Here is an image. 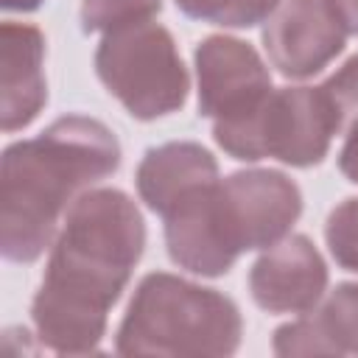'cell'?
<instances>
[{
  "mask_svg": "<svg viewBox=\"0 0 358 358\" xmlns=\"http://www.w3.org/2000/svg\"><path fill=\"white\" fill-rule=\"evenodd\" d=\"M302 213L299 187L280 171H238L185 196L165 215V246L179 268L221 277L241 252L288 235Z\"/></svg>",
  "mask_w": 358,
  "mask_h": 358,
  "instance_id": "obj_3",
  "label": "cell"
},
{
  "mask_svg": "<svg viewBox=\"0 0 358 358\" xmlns=\"http://www.w3.org/2000/svg\"><path fill=\"white\" fill-rule=\"evenodd\" d=\"M274 352L294 355H358V282H341L322 310L277 327Z\"/></svg>",
  "mask_w": 358,
  "mask_h": 358,
  "instance_id": "obj_12",
  "label": "cell"
},
{
  "mask_svg": "<svg viewBox=\"0 0 358 358\" xmlns=\"http://www.w3.org/2000/svg\"><path fill=\"white\" fill-rule=\"evenodd\" d=\"M338 131L336 109L322 87H285L268 92L249 115L213 123V137L229 157L246 162L274 157L294 168L319 165Z\"/></svg>",
  "mask_w": 358,
  "mask_h": 358,
  "instance_id": "obj_5",
  "label": "cell"
},
{
  "mask_svg": "<svg viewBox=\"0 0 358 358\" xmlns=\"http://www.w3.org/2000/svg\"><path fill=\"white\" fill-rule=\"evenodd\" d=\"M95 73L137 120H157L176 112L190 90L173 36L157 22L106 34L95 50Z\"/></svg>",
  "mask_w": 358,
  "mask_h": 358,
  "instance_id": "obj_6",
  "label": "cell"
},
{
  "mask_svg": "<svg viewBox=\"0 0 358 358\" xmlns=\"http://www.w3.org/2000/svg\"><path fill=\"white\" fill-rule=\"evenodd\" d=\"M179 11L224 28H252L271 17L280 0H176Z\"/></svg>",
  "mask_w": 358,
  "mask_h": 358,
  "instance_id": "obj_13",
  "label": "cell"
},
{
  "mask_svg": "<svg viewBox=\"0 0 358 358\" xmlns=\"http://www.w3.org/2000/svg\"><path fill=\"white\" fill-rule=\"evenodd\" d=\"M45 39L36 25L3 22L0 31V123L3 131L25 129L45 106Z\"/></svg>",
  "mask_w": 358,
  "mask_h": 358,
  "instance_id": "obj_10",
  "label": "cell"
},
{
  "mask_svg": "<svg viewBox=\"0 0 358 358\" xmlns=\"http://www.w3.org/2000/svg\"><path fill=\"white\" fill-rule=\"evenodd\" d=\"M159 8L162 0H81V28L87 34H112L148 22Z\"/></svg>",
  "mask_w": 358,
  "mask_h": 358,
  "instance_id": "obj_14",
  "label": "cell"
},
{
  "mask_svg": "<svg viewBox=\"0 0 358 358\" xmlns=\"http://www.w3.org/2000/svg\"><path fill=\"white\" fill-rule=\"evenodd\" d=\"M218 179L215 157L199 143H165L148 148L137 165V193L162 218L193 190Z\"/></svg>",
  "mask_w": 358,
  "mask_h": 358,
  "instance_id": "obj_11",
  "label": "cell"
},
{
  "mask_svg": "<svg viewBox=\"0 0 358 358\" xmlns=\"http://www.w3.org/2000/svg\"><path fill=\"white\" fill-rule=\"evenodd\" d=\"M324 241L344 271L358 274V199H344L324 224Z\"/></svg>",
  "mask_w": 358,
  "mask_h": 358,
  "instance_id": "obj_15",
  "label": "cell"
},
{
  "mask_svg": "<svg viewBox=\"0 0 358 358\" xmlns=\"http://www.w3.org/2000/svg\"><path fill=\"white\" fill-rule=\"evenodd\" d=\"M243 322L238 305L215 288L154 271L140 280L117 327L120 355L221 358L241 344Z\"/></svg>",
  "mask_w": 358,
  "mask_h": 358,
  "instance_id": "obj_4",
  "label": "cell"
},
{
  "mask_svg": "<svg viewBox=\"0 0 358 358\" xmlns=\"http://www.w3.org/2000/svg\"><path fill=\"white\" fill-rule=\"evenodd\" d=\"M322 90L336 109L341 131L350 129L358 120V53L352 59H347L344 67L322 84Z\"/></svg>",
  "mask_w": 358,
  "mask_h": 358,
  "instance_id": "obj_16",
  "label": "cell"
},
{
  "mask_svg": "<svg viewBox=\"0 0 358 358\" xmlns=\"http://www.w3.org/2000/svg\"><path fill=\"white\" fill-rule=\"evenodd\" d=\"M145 246V224L123 190L78 196L53 243L31 305L39 341L62 355L95 352Z\"/></svg>",
  "mask_w": 358,
  "mask_h": 358,
  "instance_id": "obj_1",
  "label": "cell"
},
{
  "mask_svg": "<svg viewBox=\"0 0 358 358\" xmlns=\"http://www.w3.org/2000/svg\"><path fill=\"white\" fill-rule=\"evenodd\" d=\"M263 48L285 78H308L344 50V28L324 0H285L263 28Z\"/></svg>",
  "mask_w": 358,
  "mask_h": 358,
  "instance_id": "obj_8",
  "label": "cell"
},
{
  "mask_svg": "<svg viewBox=\"0 0 358 358\" xmlns=\"http://www.w3.org/2000/svg\"><path fill=\"white\" fill-rule=\"evenodd\" d=\"M199 112L221 120H238L257 109L271 92V76L257 50L235 36H207L196 48Z\"/></svg>",
  "mask_w": 358,
  "mask_h": 358,
  "instance_id": "obj_7",
  "label": "cell"
},
{
  "mask_svg": "<svg viewBox=\"0 0 358 358\" xmlns=\"http://www.w3.org/2000/svg\"><path fill=\"white\" fill-rule=\"evenodd\" d=\"M338 168L352 185H358V120L347 129V140L338 154Z\"/></svg>",
  "mask_w": 358,
  "mask_h": 358,
  "instance_id": "obj_17",
  "label": "cell"
},
{
  "mask_svg": "<svg viewBox=\"0 0 358 358\" xmlns=\"http://www.w3.org/2000/svg\"><path fill=\"white\" fill-rule=\"evenodd\" d=\"M327 288V266L305 235H291L266 249L252 271V299L268 313H305Z\"/></svg>",
  "mask_w": 358,
  "mask_h": 358,
  "instance_id": "obj_9",
  "label": "cell"
},
{
  "mask_svg": "<svg viewBox=\"0 0 358 358\" xmlns=\"http://www.w3.org/2000/svg\"><path fill=\"white\" fill-rule=\"evenodd\" d=\"M117 165V137L87 115L59 117L42 134L8 145L0 173L3 257L34 263L50 246L67 204Z\"/></svg>",
  "mask_w": 358,
  "mask_h": 358,
  "instance_id": "obj_2",
  "label": "cell"
},
{
  "mask_svg": "<svg viewBox=\"0 0 358 358\" xmlns=\"http://www.w3.org/2000/svg\"><path fill=\"white\" fill-rule=\"evenodd\" d=\"M324 6L336 17V22L344 28V34L358 36V0H324Z\"/></svg>",
  "mask_w": 358,
  "mask_h": 358,
  "instance_id": "obj_18",
  "label": "cell"
},
{
  "mask_svg": "<svg viewBox=\"0 0 358 358\" xmlns=\"http://www.w3.org/2000/svg\"><path fill=\"white\" fill-rule=\"evenodd\" d=\"M39 6H42V0H3V8H8V11H34Z\"/></svg>",
  "mask_w": 358,
  "mask_h": 358,
  "instance_id": "obj_19",
  "label": "cell"
}]
</instances>
